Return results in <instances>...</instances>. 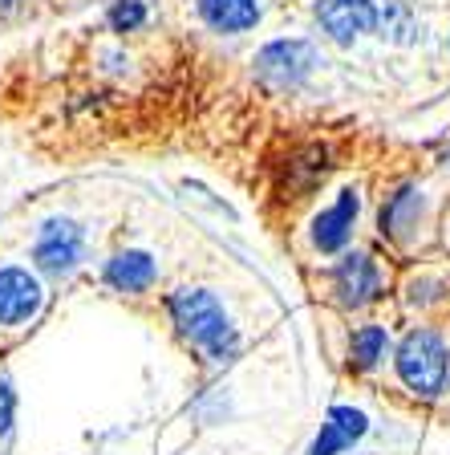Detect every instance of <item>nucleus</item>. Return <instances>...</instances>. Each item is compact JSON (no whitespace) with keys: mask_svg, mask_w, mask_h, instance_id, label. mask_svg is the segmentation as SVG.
I'll list each match as a JSON object with an SVG mask.
<instances>
[{"mask_svg":"<svg viewBox=\"0 0 450 455\" xmlns=\"http://www.w3.org/2000/svg\"><path fill=\"white\" fill-rule=\"evenodd\" d=\"M167 309L175 317L183 341L203 362L227 366L240 354V333H235L227 309L216 301V293H207V289H178V293H170Z\"/></svg>","mask_w":450,"mask_h":455,"instance_id":"1","label":"nucleus"},{"mask_svg":"<svg viewBox=\"0 0 450 455\" xmlns=\"http://www.w3.org/2000/svg\"><path fill=\"white\" fill-rule=\"evenodd\" d=\"M398 382L410 390L418 403H438L450 390V346L438 330L414 325L394 350Z\"/></svg>","mask_w":450,"mask_h":455,"instance_id":"2","label":"nucleus"},{"mask_svg":"<svg viewBox=\"0 0 450 455\" xmlns=\"http://www.w3.org/2000/svg\"><path fill=\"white\" fill-rule=\"evenodd\" d=\"M390 284V268L374 252H345L337 265L328 268V297L341 309H366Z\"/></svg>","mask_w":450,"mask_h":455,"instance_id":"3","label":"nucleus"},{"mask_svg":"<svg viewBox=\"0 0 450 455\" xmlns=\"http://www.w3.org/2000/svg\"><path fill=\"white\" fill-rule=\"evenodd\" d=\"M426 224H430V196H426L418 183H402V188H394L382 199L377 232H382L390 244L414 248L418 244V232H422Z\"/></svg>","mask_w":450,"mask_h":455,"instance_id":"4","label":"nucleus"},{"mask_svg":"<svg viewBox=\"0 0 450 455\" xmlns=\"http://www.w3.org/2000/svg\"><path fill=\"white\" fill-rule=\"evenodd\" d=\"M317 66H320L317 45L300 37L272 41V45H264L256 53V74H260V82L272 85V90H296Z\"/></svg>","mask_w":450,"mask_h":455,"instance_id":"5","label":"nucleus"},{"mask_svg":"<svg viewBox=\"0 0 450 455\" xmlns=\"http://www.w3.org/2000/svg\"><path fill=\"white\" fill-rule=\"evenodd\" d=\"M357 216H361V191L357 188H345L337 196L333 208H325L309 228V244L317 256H337L349 248L353 240V228H357Z\"/></svg>","mask_w":450,"mask_h":455,"instance_id":"6","label":"nucleus"},{"mask_svg":"<svg viewBox=\"0 0 450 455\" xmlns=\"http://www.w3.org/2000/svg\"><path fill=\"white\" fill-rule=\"evenodd\" d=\"M317 25L328 41L353 45L366 33H377V4L374 0H317Z\"/></svg>","mask_w":450,"mask_h":455,"instance_id":"7","label":"nucleus"},{"mask_svg":"<svg viewBox=\"0 0 450 455\" xmlns=\"http://www.w3.org/2000/svg\"><path fill=\"white\" fill-rule=\"evenodd\" d=\"M82 244H85V236L74 220H49V224L41 228L37 244H33V260H37L41 268L61 276L82 260Z\"/></svg>","mask_w":450,"mask_h":455,"instance_id":"8","label":"nucleus"},{"mask_svg":"<svg viewBox=\"0 0 450 455\" xmlns=\"http://www.w3.org/2000/svg\"><path fill=\"white\" fill-rule=\"evenodd\" d=\"M369 435V415L357 407H333L320 423V435L312 439L309 455H345Z\"/></svg>","mask_w":450,"mask_h":455,"instance_id":"9","label":"nucleus"},{"mask_svg":"<svg viewBox=\"0 0 450 455\" xmlns=\"http://www.w3.org/2000/svg\"><path fill=\"white\" fill-rule=\"evenodd\" d=\"M41 309V284L25 268H0V325H20Z\"/></svg>","mask_w":450,"mask_h":455,"instance_id":"10","label":"nucleus"},{"mask_svg":"<svg viewBox=\"0 0 450 455\" xmlns=\"http://www.w3.org/2000/svg\"><path fill=\"white\" fill-rule=\"evenodd\" d=\"M195 9L216 33H248L260 25V0H195Z\"/></svg>","mask_w":450,"mask_h":455,"instance_id":"11","label":"nucleus"},{"mask_svg":"<svg viewBox=\"0 0 450 455\" xmlns=\"http://www.w3.org/2000/svg\"><path fill=\"white\" fill-rule=\"evenodd\" d=\"M377 37L390 45H418V41H426V25L414 4L385 0V9H377Z\"/></svg>","mask_w":450,"mask_h":455,"instance_id":"12","label":"nucleus"},{"mask_svg":"<svg viewBox=\"0 0 450 455\" xmlns=\"http://www.w3.org/2000/svg\"><path fill=\"white\" fill-rule=\"evenodd\" d=\"M385 358H390V330L385 325L369 322L353 330V338H349V370L353 374H374Z\"/></svg>","mask_w":450,"mask_h":455,"instance_id":"13","label":"nucleus"},{"mask_svg":"<svg viewBox=\"0 0 450 455\" xmlns=\"http://www.w3.org/2000/svg\"><path fill=\"white\" fill-rule=\"evenodd\" d=\"M328 171V155L320 147H309V151L288 155V167H284V191L292 199H304Z\"/></svg>","mask_w":450,"mask_h":455,"instance_id":"14","label":"nucleus"},{"mask_svg":"<svg viewBox=\"0 0 450 455\" xmlns=\"http://www.w3.org/2000/svg\"><path fill=\"white\" fill-rule=\"evenodd\" d=\"M154 260H150L146 252H118L110 260V268H106V281L118 289V293H142V289H150L154 284Z\"/></svg>","mask_w":450,"mask_h":455,"instance_id":"15","label":"nucleus"},{"mask_svg":"<svg viewBox=\"0 0 450 455\" xmlns=\"http://www.w3.org/2000/svg\"><path fill=\"white\" fill-rule=\"evenodd\" d=\"M446 281H438V276H418V281L410 284V297L406 301L410 305H418V309H426V305H438V301H446Z\"/></svg>","mask_w":450,"mask_h":455,"instance_id":"16","label":"nucleus"},{"mask_svg":"<svg viewBox=\"0 0 450 455\" xmlns=\"http://www.w3.org/2000/svg\"><path fill=\"white\" fill-rule=\"evenodd\" d=\"M142 20H146V9H142L138 0H118L110 12V25L118 33H134V28H142Z\"/></svg>","mask_w":450,"mask_h":455,"instance_id":"17","label":"nucleus"},{"mask_svg":"<svg viewBox=\"0 0 450 455\" xmlns=\"http://www.w3.org/2000/svg\"><path fill=\"white\" fill-rule=\"evenodd\" d=\"M9 423H12V390H9V382L0 379V435L9 431Z\"/></svg>","mask_w":450,"mask_h":455,"instance_id":"18","label":"nucleus"},{"mask_svg":"<svg viewBox=\"0 0 450 455\" xmlns=\"http://www.w3.org/2000/svg\"><path fill=\"white\" fill-rule=\"evenodd\" d=\"M12 4H17V0H0V9H12Z\"/></svg>","mask_w":450,"mask_h":455,"instance_id":"19","label":"nucleus"},{"mask_svg":"<svg viewBox=\"0 0 450 455\" xmlns=\"http://www.w3.org/2000/svg\"><path fill=\"white\" fill-rule=\"evenodd\" d=\"M446 53H450V37H446Z\"/></svg>","mask_w":450,"mask_h":455,"instance_id":"20","label":"nucleus"}]
</instances>
